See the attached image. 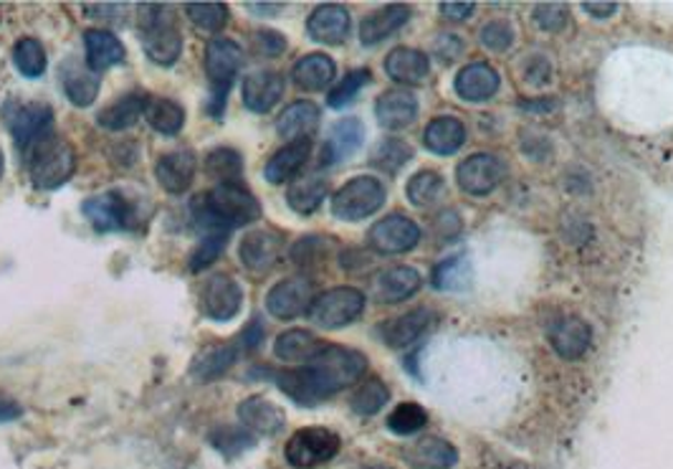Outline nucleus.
I'll use <instances>...</instances> for the list:
<instances>
[{
  "mask_svg": "<svg viewBox=\"0 0 673 469\" xmlns=\"http://www.w3.org/2000/svg\"><path fill=\"white\" fill-rule=\"evenodd\" d=\"M535 21L541 31L559 33L567 25V21H570V13L559 3H541L535 8Z\"/></svg>",
  "mask_w": 673,
  "mask_h": 469,
  "instance_id": "nucleus-53",
  "label": "nucleus"
},
{
  "mask_svg": "<svg viewBox=\"0 0 673 469\" xmlns=\"http://www.w3.org/2000/svg\"><path fill=\"white\" fill-rule=\"evenodd\" d=\"M433 286L443 292H463L471 286V262L463 254L443 259L433 269Z\"/></svg>",
  "mask_w": 673,
  "mask_h": 469,
  "instance_id": "nucleus-40",
  "label": "nucleus"
},
{
  "mask_svg": "<svg viewBox=\"0 0 673 469\" xmlns=\"http://www.w3.org/2000/svg\"><path fill=\"white\" fill-rule=\"evenodd\" d=\"M284 251V237L282 233L261 229V231H249L239 244V259L241 264L253 274H266L269 269H274Z\"/></svg>",
  "mask_w": 673,
  "mask_h": 469,
  "instance_id": "nucleus-15",
  "label": "nucleus"
},
{
  "mask_svg": "<svg viewBox=\"0 0 673 469\" xmlns=\"http://www.w3.org/2000/svg\"><path fill=\"white\" fill-rule=\"evenodd\" d=\"M343 439L325 427H304L288 437L284 447L286 462L294 469H314L332 462L339 455Z\"/></svg>",
  "mask_w": 673,
  "mask_h": 469,
  "instance_id": "nucleus-6",
  "label": "nucleus"
},
{
  "mask_svg": "<svg viewBox=\"0 0 673 469\" xmlns=\"http://www.w3.org/2000/svg\"><path fill=\"white\" fill-rule=\"evenodd\" d=\"M337 66L327 54L302 56L292 69V82L304 92H322L335 80Z\"/></svg>",
  "mask_w": 673,
  "mask_h": 469,
  "instance_id": "nucleus-36",
  "label": "nucleus"
},
{
  "mask_svg": "<svg viewBox=\"0 0 673 469\" xmlns=\"http://www.w3.org/2000/svg\"><path fill=\"white\" fill-rule=\"evenodd\" d=\"M253 46H256L261 56L276 59L286 51V39H284V33H278V31L261 29V31L253 33Z\"/></svg>",
  "mask_w": 673,
  "mask_h": 469,
  "instance_id": "nucleus-54",
  "label": "nucleus"
},
{
  "mask_svg": "<svg viewBox=\"0 0 673 469\" xmlns=\"http://www.w3.org/2000/svg\"><path fill=\"white\" fill-rule=\"evenodd\" d=\"M25 168H29L31 184L39 190H56L69 184L76 170V153L64 137L56 135L54 129L41 137L39 143L29 147L23 155Z\"/></svg>",
  "mask_w": 673,
  "mask_h": 469,
  "instance_id": "nucleus-4",
  "label": "nucleus"
},
{
  "mask_svg": "<svg viewBox=\"0 0 673 469\" xmlns=\"http://www.w3.org/2000/svg\"><path fill=\"white\" fill-rule=\"evenodd\" d=\"M137 11V29L147 59L160 66H172L182 54L178 13L165 3H143Z\"/></svg>",
  "mask_w": 673,
  "mask_h": 469,
  "instance_id": "nucleus-3",
  "label": "nucleus"
},
{
  "mask_svg": "<svg viewBox=\"0 0 673 469\" xmlns=\"http://www.w3.org/2000/svg\"><path fill=\"white\" fill-rule=\"evenodd\" d=\"M145 119L150 123L155 133L172 137L186 127V110H182V104H178L175 100L150 97L145 110Z\"/></svg>",
  "mask_w": 673,
  "mask_h": 469,
  "instance_id": "nucleus-39",
  "label": "nucleus"
},
{
  "mask_svg": "<svg viewBox=\"0 0 673 469\" xmlns=\"http://www.w3.org/2000/svg\"><path fill=\"white\" fill-rule=\"evenodd\" d=\"M418 241H421V229H418V223L400 213L385 216V219L375 223L370 233H367V244H370V249L385 257L406 254V251L418 247Z\"/></svg>",
  "mask_w": 673,
  "mask_h": 469,
  "instance_id": "nucleus-11",
  "label": "nucleus"
},
{
  "mask_svg": "<svg viewBox=\"0 0 673 469\" xmlns=\"http://www.w3.org/2000/svg\"><path fill=\"white\" fill-rule=\"evenodd\" d=\"M317 294H314V282L309 277H288V280L276 282L266 294V310L276 320H296L304 312H309Z\"/></svg>",
  "mask_w": 673,
  "mask_h": 469,
  "instance_id": "nucleus-10",
  "label": "nucleus"
},
{
  "mask_svg": "<svg viewBox=\"0 0 673 469\" xmlns=\"http://www.w3.org/2000/svg\"><path fill=\"white\" fill-rule=\"evenodd\" d=\"M284 94V76L278 72H253L243 80L241 97L246 110L256 115H266L278 104Z\"/></svg>",
  "mask_w": 673,
  "mask_h": 469,
  "instance_id": "nucleus-26",
  "label": "nucleus"
},
{
  "mask_svg": "<svg viewBox=\"0 0 673 469\" xmlns=\"http://www.w3.org/2000/svg\"><path fill=\"white\" fill-rule=\"evenodd\" d=\"M370 469H390V467H370Z\"/></svg>",
  "mask_w": 673,
  "mask_h": 469,
  "instance_id": "nucleus-62",
  "label": "nucleus"
},
{
  "mask_svg": "<svg viewBox=\"0 0 673 469\" xmlns=\"http://www.w3.org/2000/svg\"><path fill=\"white\" fill-rule=\"evenodd\" d=\"M84 49H86V66L94 74L107 72V69L125 62V43H122L112 31L90 29L84 33Z\"/></svg>",
  "mask_w": 673,
  "mask_h": 469,
  "instance_id": "nucleus-30",
  "label": "nucleus"
},
{
  "mask_svg": "<svg viewBox=\"0 0 673 469\" xmlns=\"http://www.w3.org/2000/svg\"><path fill=\"white\" fill-rule=\"evenodd\" d=\"M408 201L418 208H431L443 198L445 180L439 170H421L408 180Z\"/></svg>",
  "mask_w": 673,
  "mask_h": 469,
  "instance_id": "nucleus-42",
  "label": "nucleus"
},
{
  "mask_svg": "<svg viewBox=\"0 0 673 469\" xmlns=\"http://www.w3.org/2000/svg\"><path fill=\"white\" fill-rule=\"evenodd\" d=\"M410 8L403 3L385 6L380 11H375L362 19L360 23V41L362 46H378L385 39H390L392 33H398L403 25L410 21Z\"/></svg>",
  "mask_w": 673,
  "mask_h": 469,
  "instance_id": "nucleus-29",
  "label": "nucleus"
},
{
  "mask_svg": "<svg viewBox=\"0 0 673 469\" xmlns=\"http://www.w3.org/2000/svg\"><path fill=\"white\" fill-rule=\"evenodd\" d=\"M410 160H413V147H410L406 140H400V137H385L370 155L372 168L390 173V176L403 170Z\"/></svg>",
  "mask_w": 673,
  "mask_h": 469,
  "instance_id": "nucleus-43",
  "label": "nucleus"
},
{
  "mask_svg": "<svg viewBox=\"0 0 673 469\" xmlns=\"http://www.w3.org/2000/svg\"><path fill=\"white\" fill-rule=\"evenodd\" d=\"M385 72H388L392 82L416 86L425 82L428 72H431V59L418 49L400 46L392 49L390 54L385 56Z\"/></svg>",
  "mask_w": 673,
  "mask_h": 469,
  "instance_id": "nucleus-31",
  "label": "nucleus"
},
{
  "mask_svg": "<svg viewBox=\"0 0 673 469\" xmlns=\"http://www.w3.org/2000/svg\"><path fill=\"white\" fill-rule=\"evenodd\" d=\"M433 310L428 308H416L406 312V315L392 317L388 323L378 327L380 341L388 347H408L421 341V337L431 330L433 325Z\"/></svg>",
  "mask_w": 673,
  "mask_h": 469,
  "instance_id": "nucleus-17",
  "label": "nucleus"
},
{
  "mask_svg": "<svg viewBox=\"0 0 673 469\" xmlns=\"http://www.w3.org/2000/svg\"><path fill=\"white\" fill-rule=\"evenodd\" d=\"M13 66L19 69V74L25 76V80H39V76H43V72H46V66H49V59H46V51H43V46H41V41L31 39V37L15 41Z\"/></svg>",
  "mask_w": 673,
  "mask_h": 469,
  "instance_id": "nucleus-44",
  "label": "nucleus"
},
{
  "mask_svg": "<svg viewBox=\"0 0 673 469\" xmlns=\"http://www.w3.org/2000/svg\"><path fill=\"white\" fill-rule=\"evenodd\" d=\"M190 219L196 229L225 231L249 226L261 219V204L243 184H218L208 194H200L190 201Z\"/></svg>",
  "mask_w": 673,
  "mask_h": 469,
  "instance_id": "nucleus-2",
  "label": "nucleus"
},
{
  "mask_svg": "<svg viewBox=\"0 0 673 469\" xmlns=\"http://www.w3.org/2000/svg\"><path fill=\"white\" fill-rule=\"evenodd\" d=\"M6 173V158H3V150H0V178H3Z\"/></svg>",
  "mask_w": 673,
  "mask_h": 469,
  "instance_id": "nucleus-61",
  "label": "nucleus"
},
{
  "mask_svg": "<svg viewBox=\"0 0 673 469\" xmlns=\"http://www.w3.org/2000/svg\"><path fill=\"white\" fill-rule=\"evenodd\" d=\"M6 123L19 153L25 155L33 143H39L43 135L54 129V110L43 102H25L6 117Z\"/></svg>",
  "mask_w": 673,
  "mask_h": 469,
  "instance_id": "nucleus-13",
  "label": "nucleus"
},
{
  "mask_svg": "<svg viewBox=\"0 0 673 469\" xmlns=\"http://www.w3.org/2000/svg\"><path fill=\"white\" fill-rule=\"evenodd\" d=\"M500 72L492 64L486 62H474L469 66H463L456 74V82H453V90H456L459 97L463 102H486L492 100L496 92H500Z\"/></svg>",
  "mask_w": 673,
  "mask_h": 469,
  "instance_id": "nucleus-23",
  "label": "nucleus"
},
{
  "mask_svg": "<svg viewBox=\"0 0 673 469\" xmlns=\"http://www.w3.org/2000/svg\"><path fill=\"white\" fill-rule=\"evenodd\" d=\"M186 15L203 33H221L231 19L225 3H186Z\"/></svg>",
  "mask_w": 673,
  "mask_h": 469,
  "instance_id": "nucleus-48",
  "label": "nucleus"
},
{
  "mask_svg": "<svg viewBox=\"0 0 673 469\" xmlns=\"http://www.w3.org/2000/svg\"><path fill=\"white\" fill-rule=\"evenodd\" d=\"M349 29H353V19H349V11L345 6L337 3H325L319 8H314L309 21H307V33L312 41L327 43V46H337L349 37Z\"/></svg>",
  "mask_w": 673,
  "mask_h": 469,
  "instance_id": "nucleus-18",
  "label": "nucleus"
},
{
  "mask_svg": "<svg viewBox=\"0 0 673 469\" xmlns=\"http://www.w3.org/2000/svg\"><path fill=\"white\" fill-rule=\"evenodd\" d=\"M319 127V107L309 100L292 102L276 119V133L288 143L312 140Z\"/></svg>",
  "mask_w": 673,
  "mask_h": 469,
  "instance_id": "nucleus-28",
  "label": "nucleus"
},
{
  "mask_svg": "<svg viewBox=\"0 0 673 469\" xmlns=\"http://www.w3.org/2000/svg\"><path fill=\"white\" fill-rule=\"evenodd\" d=\"M481 43H484L488 51L504 54V51L514 43V25L504 19L488 21L484 29H481Z\"/></svg>",
  "mask_w": 673,
  "mask_h": 469,
  "instance_id": "nucleus-52",
  "label": "nucleus"
},
{
  "mask_svg": "<svg viewBox=\"0 0 673 469\" xmlns=\"http://www.w3.org/2000/svg\"><path fill=\"white\" fill-rule=\"evenodd\" d=\"M309 155H312V140H296V143L284 145L282 150H276L274 155H271V160L264 168V178L271 186L286 184V180L296 178V173L307 165Z\"/></svg>",
  "mask_w": 673,
  "mask_h": 469,
  "instance_id": "nucleus-34",
  "label": "nucleus"
},
{
  "mask_svg": "<svg viewBox=\"0 0 673 469\" xmlns=\"http://www.w3.org/2000/svg\"><path fill=\"white\" fill-rule=\"evenodd\" d=\"M61 86H64L66 100L74 104V107H92L99 97L102 90V80L99 74H94L90 66L78 64L76 59H66L64 64H61Z\"/></svg>",
  "mask_w": 673,
  "mask_h": 469,
  "instance_id": "nucleus-22",
  "label": "nucleus"
},
{
  "mask_svg": "<svg viewBox=\"0 0 673 469\" xmlns=\"http://www.w3.org/2000/svg\"><path fill=\"white\" fill-rule=\"evenodd\" d=\"M367 358L345 345H325L302 368L274 371V368H253L251 376H271L274 384L299 406H317L327 402L329 396L349 388L365 376Z\"/></svg>",
  "mask_w": 673,
  "mask_h": 469,
  "instance_id": "nucleus-1",
  "label": "nucleus"
},
{
  "mask_svg": "<svg viewBox=\"0 0 673 469\" xmlns=\"http://www.w3.org/2000/svg\"><path fill=\"white\" fill-rule=\"evenodd\" d=\"M365 312V294L355 286H335L317 294L314 305L309 310V317L314 325L325 330H339L353 325L357 317Z\"/></svg>",
  "mask_w": 673,
  "mask_h": 469,
  "instance_id": "nucleus-8",
  "label": "nucleus"
},
{
  "mask_svg": "<svg viewBox=\"0 0 673 469\" xmlns=\"http://www.w3.org/2000/svg\"><path fill=\"white\" fill-rule=\"evenodd\" d=\"M23 414V408L19 406V402H13V398L0 396V424L15 421Z\"/></svg>",
  "mask_w": 673,
  "mask_h": 469,
  "instance_id": "nucleus-58",
  "label": "nucleus"
},
{
  "mask_svg": "<svg viewBox=\"0 0 673 469\" xmlns=\"http://www.w3.org/2000/svg\"><path fill=\"white\" fill-rule=\"evenodd\" d=\"M428 424V414L423 406L418 404H400L392 408V414L388 416V429L398 437H410V434H418Z\"/></svg>",
  "mask_w": 673,
  "mask_h": 469,
  "instance_id": "nucleus-51",
  "label": "nucleus"
},
{
  "mask_svg": "<svg viewBox=\"0 0 673 469\" xmlns=\"http://www.w3.org/2000/svg\"><path fill=\"white\" fill-rule=\"evenodd\" d=\"M147 102H150V94L129 92L125 97L107 104V107L96 115V123H99V127L109 129V133H122V129L135 127L139 117H145Z\"/></svg>",
  "mask_w": 673,
  "mask_h": 469,
  "instance_id": "nucleus-32",
  "label": "nucleus"
},
{
  "mask_svg": "<svg viewBox=\"0 0 673 469\" xmlns=\"http://www.w3.org/2000/svg\"><path fill=\"white\" fill-rule=\"evenodd\" d=\"M239 353V343H215L200 347L190 363V378H196L198 384H213L235 366Z\"/></svg>",
  "mask_w": 673,
  "mask_h": 469,
  "instance_id": "nucleus-19",
  "label": "nucleus"
},
{
  "mask_svg": "<svg viewBox=\"0 0 673 469\" xmlns=\"http://www.w3.org/2000/svg\"><path fill=\"white\" fill-rule=\"evenodd\" d=\"M504 165L492 153H479L463 160L456 168V180L463 194L488 196L502 184Z\"/></svg>",
  "mask_w": 673,
  "mask_h": 469,
  "instance_id": "nucleus-14",
  "label": "nucleus"
},
{
  "mask_svg": "<svg viewBox=\"0 0 673 469\" xmlns=\"http://www.w3.org/2000/svg\"><path fill=\"white\" fill-rule=\"evenodd\" d=\"M82 213L96 233L129 231L135 229L137 221L135 204L125 194H119V190H107V194L86 198L82 204Z\"/></svg>",
  "mask_w": 673,
  "mask_h": 469,
  "instance_id": "nucleus-9",
  "label": "nucleus"
},
{
  "mask_svg": "<svg viewBox=\"0 0 673 469\" xmlns=\"http://www.w3.org/2000/svg\"><path fill=\"white\" fill-rule=\"evenodd\" d=\"M418 290H421V274H418V269L403 264L385 269L372 284L375 300L382 302V305H398V302H406L408 298H413Z\"/></svg>",
  "mask_w": 673,
  "mask_h": 469,
  "instance_id": "nucleus-25",
  "label": "nucleus"
},
{
  "mask_svg": "<svg viewBox=\"0 0 673 469\" xmlns=\"http://www.w3.org/2000/svg\"><path fill=\"white\" fill-rule=\"evenodd\" d=\"M365 143V125L357 117H343L329 127V135L322 145V165H337L360 150Z\"/></svg>",
  "mask_w": 673,
  "mask_h": 469,
  "instance_id": "nucleus-16",
  "label": "nucleus"
},
{
  "mask_svg": "<svg viewBox=\"0 0 673 469\" xmlns=\"http://www.w3.org/2000/svg\"><path fill=\"white\" fill-rule=\"evenodd\" d=\"M225 244H229V233L225 231H208L200 239V244L192 249L190 254V272H203V269L213 267L218 257L223 254Z\"/></svg>",
  "mask_w": 673,
  "mask_h": 469,
  "instance_id": "nucleus-50",
  "label": "nucleus"
},
{
  "mask_svg": "<svg viewBox=\"0 0 673 469\" xmlns=\"http://www.w3.org/2000/svg\"><path fill=\"white\" fill-rule=\"evenodd\" d=\"M196 173H198V158L190 150L168 153L155 163L157 184L172 196H182L186 190H190L192 180H196Z\"/></svg>",
  "mask_w": 673,
  "mask_h": 469,
  "instance_id": "nucleus-20",
  "label": "nucleus"
},
{
  "mask_svg": "<svg viewBox=\"0 0 673 469\" xmlns=\"http://www.w3.org/2000/svg\"><path fill=\"white\" fill-rule=\"evenodd\" d=\"M549 343H553L559 358L577 361L588 353L592 343V327L582 317H559L549 327Z\"/></svg>",
  "mask_w": 673,
  "mask_h": 469,
  "instance_id": "nucleus-24",
  "label": "nucleus"
},
{
  "mask_svg": "<svg viewBox=\"0 0 673 469\" xmlns=\"http://www.w3.org/2000/svg\"><path fill=\"white\" fill-rule=\"evenodd\" d=\"M441 11L445 19H453V21H466L474 15L476 6L474 3H441Z\"/></svg>",
  "mask_w": 673,
  "mask_h": 469,
  "instance_id": "nucleus-57",
  "label": "nucleus"
},
{
  "mask_svg": "<svg viewBox=\"0 0 673 469\" xmlns=\"http://www.w3.org/2000/svg\"><path fill=\"white\" fill-rule=\"evenodd\" d=\"M418 100L408 90H390L375 102V117L385 129H406L416 123L418 117Z\"/></svg>",
  "mask_w": 673,
  "mask_h": 469,
  "instance_id": "nucleus-27",
  "label": "nucleus"
},
{
  "mask_svg": "<svg viewBox=\"0 0 673 469\" xmlns=\"http://www.w3.org/2000/svg\"><path fill=\"white\" fill-rule=\"evenodd\" d=\"M243 290L231 274L208 277L203 290H200V310L213 323H229L241 312Z\"/></svg>",
  "mask_w": 673,
  "mask_h": 469,
  "instance_id": "nucleus-12",
  "label": "nucleus"
},
{
  "mask_svg": "<svg viewBox=\"0 0 673 469\" xmlns=\"http://www.w3.org/2000/svg\"><path fill=\"white\" fill-rule=\"evenodd\" d=\"M370 82H372L370 69H355V72L345 74V80L327 94V104L332 110H345L347 104H353L357 100V94H360Z\"/></svg>",
  "mask_w": 673,
  "mask_h": 469,
  "instance_id": "nucleus-49",
  "label": "nucleus"
},
{
  "mask_svg": "<svg viewBox=\"0 0 673 469\" xmlns=\"http://www.w3.org/2000/svg\"><path fill=\"white\" fill-rule=\"evenodd\" d=\"M251 11H282V6L278 3H249Z\"/></svg>",
  "mask_w": 673,
  "mask_h": 469,
  "instance_id": "nucleus-60",
  "label": "nucleus"
},
{
  "mask_svg": "<svg viewBox=\"0 0 673 469\" xmlns=\"http://www.w3.org/2000/svg\"><path fill=\"white\" fill-rule=\"evenodd\" d=\"M322 347H325V343H322L317 335L309 333V330L296 327V330H286V333L276 337L274 353L276 358H282L286 363H309Z\"/></svg>",
  "mask_w": 673,
  "mask_h": 469,
  "instance_id": "nucleus-38",
  "label": "nucleus"
},
{
  "mask_svg": "<svg viewBox=\"0 0 673 469\" xmlns=\"http://www.w3.org/2000/svg\"><path fill=\"white\" fill-rule=\"evenodd\" d=\"M264 335H266L264 320H261L259 315H253V320H249V325L239 333V341H235V343H239L241 351L253 353V351H259L261 345H264Z\"/></svg>",
  "mask_w": 673,
  "mask_h": 469,
  "instance_id": "nucleus-55",
  "label": "nucleus"
},
{
  "mask_svg": "<svg viewBox=\"0 0 673 469\" xmlns=\"http://www.w3.org/2000/svg\"><path fill=\"white\" fill-rule=\"evenodd\" d=\"M235 414H239L241 427L251 431L253 437H276L284 429V411L269 398L251 396L239 404Z\"/></svg>",
  "mask_w": 673,
  "mask_h": 469,
  "instance_id": "nucleus-21",
  "label": "nucleus"
},
{
  "mask_svg": "<svg viewBox=\"0 0 673 469\" xmlns=\"http://www.w3.org/2000/svg\"><path fill=\"white\" fill-rule=\"evenodd\" d=\"M388 402H390V388L385 386L380 378H367L357 386L353 398H349V406H353V411L357 416H375L382 411Z\"/></svg>",
  "mask_w": 673,
  "mask_h": 469,
  "instance_id": "nucleus-46",
  "label": "nucleus"
},
{
  "mask_svg": "<svg viewBox=\"0 0 673 469\" xmlns=\"http://www.w3.org/2000/svg\"><path fill=\"white\" fill-rule=\"evenodd\" d=\"M329 194V180L322 173H307V176L294 178V184L286 190V204L294 213L312 216L325 204Z\"/></svg>",
  "mask_w": 673,
  "mask_h": 469,
  "instance_id": "nucleus-35",
  "label": "nucleus"
},
{
  "mask_svg": "<svg viewBox=\"0 0 673 469\" xmlns=\"http://www.w3.org/2000/svg\"><path fill=\"white\" fill-rule=\"evenodd\" d=\"M585 11H590V15H598V19H608L618 11L616 3H582Z\"/></svg>",
  "mask_w": 673,
  "mask_h": 469,
  "instance_id": "nucleus-59",
  "label": "nucleus"
},
{
  "mask_svg": "<svg viewBox=\"0 0 673 469\" xmlns=\"http://www.w3.org/2000/svg\"><path fill=\"white\" fill-rule=\"evenodd\" d=\"M385 186L375 176H357L332 196V213L339 221H362L385 204Z\"/></svg>",
  "mask_w": 673,
  "mask_h": 469,
  "instance_id": "nucleus-7",
  "label": "nucleus"
},
{
  "mask_svg": "<svg viewBox=\"0 0 673 469\" xmlns=\"http://www.w3.org/2000/svg\"><path fill=\"white\" fill-rule=\"evenodd\" d=\"M406 462L418 469H451L459 462V451L441 437H423L406 449Z\"/></svg>",
  "mask_w": 673,
  "mask_h": 469,
  "instance_id": "nucleus-33",
  "label": "nucleus"
},
{
  "mask_svg": "<svg viewBox=\"0 0 673 469\" xmlns=\"http://www.w3.org/2000/svg\"><path fill=\"white\" fill-rule=\"evenodd\" d=\"M461 51H463V43L456 37H451V33H445V37H441L439 43H435V54H441L445 64L456 62V59L461 56Z\"/></svg>",
  "mask_w": 673,
  "mask_h": 469,
  "instance_id": "nucleus-56",
  "label": "nucleus"
},
{
  "mask_svg": "<svg viewBox=\"0 0 673 469\" xmlns=\"http://www.w3.org/2000/svg\"><path fill=\"white\" fill-rule=\"evenodd\" d=\"M332 249H335V241L329 237H319V233H309V237H304L296 241L292 247V262L302 269H314L319 264L327 262V257L332 254Z\"/></svg>",
  "mask_w": 673,
  "mask_h": 469,
  "instance_id": "nucleus-47",
  "label": "nucleus"
},
{
  "mask_svg": "<svg viewBox=\"0 0 673 469\" xmlns=\"http://www.w3.org/2000/svg\"><path fill=\"white\" fill-rule=\"evenodd\" d=\"M423 143L433 155H453L466 143V127L459 117H439L425 127Z\"/></svg>",
  "mask_w": 673,
  "mask_h": 469,
  "instance_id": "nucleus-37",
  "label": "nucleus"
},
{
  "mask_svg": "<svg viewBox=\"0 0 673 469\" xmlns=\"http://www.w3.org/2000/svg\"><path fill=\"white\" fill-rule=\"evenodd\" d=\"M208 439H211L213 449L221 451L225 459H235L256 447V437H253L251 431L241 429V427H229V424L215 427L211 434H208Z\"/></svg>",
  "mask_w": 673,
  "mask_h": 469,
  "instance_id": "nucleus-45",
  "label": "nucleus"
},
{
  "mask_svg": "<svg viewBox=\"0 0 673 469\" xmlns=\"http://www.w3.org/2000/svg\"><path fill=\"white\" fill-rule=\"evenodd\" d=\"M243 64V51L233 39L218 37L208 41L206 46V76L211 94H208L206 110L213 119H221L225 112V102L235 84V76L241 72Z\"/></svg>",
  "mask_w": 673,
  "mask_h": 469,
  "instance_id": "nucleus-5",
  "label": "nucleus"
},
{
  "mask_svg": "<svg viewBox=\"0 0 673 469\" xmlns=\"http://www.w3.org/2000/svg\"><path fill=\"white\" fill-rule=\"evenodd\" d=\"M206 173L218 184H241L243 176V155L233 147H215L206 155Z\"/></svg>",
  "mask_w": 673,
  "mask_h": 469,
  "instance_id": "nucleus-41",
  "label": "nucleus"
}]
</instances>
